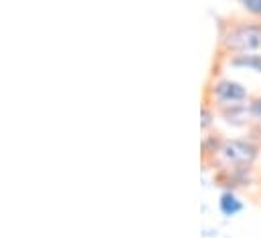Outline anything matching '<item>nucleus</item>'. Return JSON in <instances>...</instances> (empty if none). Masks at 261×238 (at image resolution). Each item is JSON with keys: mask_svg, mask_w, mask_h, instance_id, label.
I'll return each mask as SVG.
<instances>
[{"mask_svg": "<svg viewBox=\"0 0 261 238\" xmlns=\"http://www.w3.org/2000/svg\"><path fill=\"white\" fill-rule=\"evenodd\" d=\"M261 158V145L251 137H223L217 156L206 164L217 168H255Z\"/></svg>", "mask_w": 261, "mask_h": 238, "instance_id": "obj_2", "label": "nucleus"}, {"mask_svg": "<svg viewBox=\"0 0 261 238\" xmlns=\"http://www.w3.org/2000/svg\"><path fill=\"white\" fill-rule=\"evenodd\" d=\"M204 99L219 111V109H225V107H233V105H241V103H247L251 99L247 87L229 77V75H213L211 81L206 83L204 87Z\"/></svg>", "mask_w": 261, "mask_h": 238, "instance_id": "obj_3", "label": "nucleus"}, {"mask_svg": "<svg viewBox=\"0 0 261 238\" xmlns=\"http://www.w3.org/2000/svg\"><path fill=\"white\" fill-rule=\"evenodd\" d=\"M225 63H227L231 69H237V71H249V73L261 75V53L233 55V57H227Z\"/></svg>", "mask_w": 261, "mask_h": 238, "instance_id": "obj_5", "label": "nucleus"}, {"mask_svg": "<svg viewBox=\"0 0 261 238\" xmlns=\"http://www.w3.org/2000/svg\"><path fill=\"white\" fill-rule=\"evenodd\" d=\"M217 117H219L217 109H215L206 99H202V105H200V129H202V133L215 129V121H217Z\"/></svg>", "mask_w": 261, "mask_h": 238, "instance_id": "obj_8", "label": "nucleus"}, {"mask_svg": "<svg viewBox=\"0 0 261 238\" xmlns=\"http://www.w3.org/2000/svg\"><path fill=\"white\" fill-rule=\"evenodd\" d=\"M215 184L225 190H243L255 184V168H217L213 170Z\"/></svg>", "mask_w": 261, "mask_h": 238, "instance_id": "obj_4", "label": "nucleus"}, {"mask_svg": "<svg viewBox=\"0 0 261 238\" xmlns=\"http://www.w3.org/2000/svg\"><path fill=\"white\" fill-rule=\"evenodd\" d=\"M249 111H251V119L255 123H261V93L249 99Z\"/></svg>", "mask_w": 261, "mask_h": 238, "instance_id": "obj_10", "label": "nucleus"}, {"mask_svg": "<svg viewBox=\"0 0 261 238\" xmlns=\"http://www.w3.org/2000/svg\"><path fill=\"white\" fill-rule=\"evenodd\" d=\"M239 6L243 8V12L251 18H259L261 20V0H237Z\"/></svg>", "mask_w": 261, "mask_h": 238, "instance_id": "obj_9", "label": "nucleus"}, {"mask_svg": "<svg viewBox=\"0 0 261 238\" xmlns=\"http://www.w3.org/2000/svg\"><path fill=\"white\" fill-rule=\"evenodd\" d=\"M221 143H223V135L217 133L215 129L202 133V139H200V152H202V154H200V156H202V162H204V164H208V162L217 156Z\"/></svg>", "mask_w": 261, "mask_h": 238, "instance_id": "obj_7", "label": "nucleus"}, {"mask_svg": "<svg viewBox=\"0 0 261 238\" xmlns=\"http://www.w3.org/2000/svg\"><path fill=\"white\" fill-rule=\"evenodd\" d=\"M219 210L227 218H233V216H237L243 210V202H241V198L237 196L235 190H223L221 192V196H219Z\"/></svg>", "mask_w": 261, "mask_h": 238, "instance_id": "obj_6", "label": "nucleus"}, {"mask_svg": "<svg viewBox=\"0 0 261 238\" xmlns=\"http://www.w3.org/2000/svg\"><path fill=\"white\" fill-rule=\"evenodd\" d=\"M217 53L221 59L243 55V53H261V20L251 16L229 18L219 26V45Z\"/></svg>", "mask_w": 261, "mask_h": 238, "instance_id": "obj_1", "label": "nucleus"}]
</instances>
